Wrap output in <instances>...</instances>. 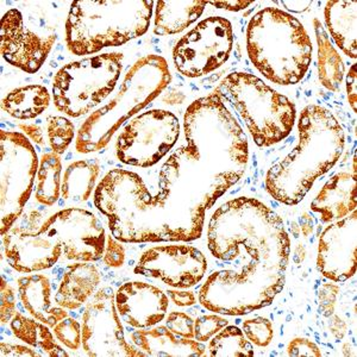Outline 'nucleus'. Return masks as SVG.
<instances>
[{"instance_id":"1","label":"nucleus","mask_w":357,"mask_h":357,"mask_svg":"<svg viewBox=\"0 0 357 357\" xmlns=\"http://www.w3.org/2000/svg\"><path fill=\"white\" fill-rule=\"evenodd\" d=\"M207 245L217 260L236 266L213 273L200 289L208 311L244 316L269 306L284 289L291 241L280 215L260 200L240 197L218 207Z\"/></svg>"},{"instance_id":"2","label":"nucleus","mask_w":357,"mask_h":357,"mask_svg":"<svg viewBox=\"0 0 357 357\" xmlns=\"http://www.w3.org/2000/svg\"><path fill=\"white\" fill-rule=\"evenodd\" d=\"M183 131L187 144L163 163L155 198L202 237L206 210L245 173L249 143L220 89L187 107Z\"/></svg>"},{"instance_id":"3","label":"nucleus","mask_w":357,"mask_h":357,"mask_svg":"<svg viewBox=\"0 0 357 357\" xmlns=\"http://www.w3.org/2000/svg\"><path fill=\"white\" fill-rule=\"evenodd\" d=\"M299 142L266 175V190L274 199L296 205L304 199L317 178L336 165L345 146L341 123L331 111L309 105L298 121Z\"/></svg>"},{"instance_id":"4","label":"nucleus","mask_w":357,"mask_h":357,"mask_svg":"<svg viewBox=\"0 0 357 357\" xmlns=\"http://www.w3.org/2000/svg\"><path fill=\"white\" fill-rule=\"evenodd\" d=\"M94 205L119 242H191L171 215L155 203L154 195L134 172H109L96 188Z\"/></svg>"},{"instance_id":"5","label":"nucleus","mask_w":357,"mask_h":357,"mask_svg":"<svg viewBox=\"0 0 357 357\" xmlns=\"http://www.w3.org/2000/svg\"><path fill=\"white\" fill-rule=\"evenodd\" d=\"M248 55L256 69L278 85H296L312 61V42L304 25L284 10L266 8L247 29Z\"/></svg>"},{"instance_id":"6","label":"nucleus","mask_w":357,"mask_h":357,"mask_svg":"<svg viewBox=\"0 0 357 357\" xmlns=\"http://www.w3.org/2000/svg\"><path fill=\"white\" fill-rule=\"evenodd\" d=\"M154 1L80 0L72 3L66 22V42L77 56L118 47L148 31Z\"/></svg>"},{"instance_id":"7","label":"nucleus","mask_w":357,"mask_h":357,"mask_svg":"<svg viewBox=\"0 0 357 357\" xmlns=\"http://www.w3.org/2000/svg\"><path fill=\"white\" fill-rule=\"evenodd\" d=\"M171 80L162 56L151 54L139 59L128 70L116 96L84 122L77 132V151L82 154L102 151L122 124L162 93Z\"/></svg>"},{"instance_id":"8","label":"nucleus","mask_w":357,"mask_h":357,"mask_svg":"<svg viewBox=\"0 0 357 357\" xmlns=\"http://www.w3.org/2000/svg\"><path fill=\"white\" fill-rule=\"evenodd\" d=\"M220 91L237 111L257 146H273L291 134L296 118L294 102L260 77L235 72L224 79Z\"/></svg>"},{"instance_id":"9","label":"nucleus","mask_w":357,"mask_h":357,"mask_svg":"<svg viewBox=\"0 0 357 357\" xmlns=\"http://www.w3.org/2000/svg\"><path fill=\"white\" fill-rule=\"evenodd\" d=\"M123 59L122 53H106L63 66L53 82L57 110L82 117L105 102L121 77Z\"/></svg>"},{"instance_id":"10","label":"nucleus","mask_w":357,"mask_h":357,"mask_svg":"<svg viewBox=\"0 0 357 357\" xmlns=\"http://www.w3.org/2000/svg\"><path fill=\"white\" fill-rule=\"evenodd\" d=\"M38 167L36 151L26 136L18 131H0L1 236L23 215Z\"/></svg>"},{"instance_id":"11","label":"nucleus","mask_w":357,"mask_h":357,"mask_svg":"<svg viewBox=\"0 0 357 357\" xmlns=\"http://www.w3.org/2000/svg\"><path fill=\"white\" fill-rule=\"evenodd\" d=\"M178 136L180 123L174 114L146 111L124 126L118 135L116 154L128 166L153 167L173 149Z\"/></svg>"},{"instance_id":"12","label":"nucleus","mask_w":357,"mask_h":357,"mask_svg":"<svg viewBox=\"0 0 357 357\" xmlns=\"http://www.w3.org/2000/svg\"><path fill=\"white\" fill-rule=\"evenodd\" d=\"M232 45L231 23L223 17H208L181 37L175 45V68L183 77H204L229 60Z\"/></svg>"},{"instance_id":"13","label":"nucleus","mask_w":357,"mask_h":357,"mask_svg":"<svg viewBox=\"0 0 357 357\" xmlns=\"http://www.w3.org/2000/svg\"><path fill=\"white\" fill-rule=\"evenodd\" d=\"M116 293L110 287L98 289L82 313V348L91 357H142L144 354L128 343L119 319Z\"/></svg>"},{"instance_id":"14","label":"nucleus","mask_w":357,"mask_h":357,"mask_svg":"<svg viewBox=\"0 0 357 357\" xmlns=\"http://www.w3.org/2000/svg\"><path fill=\"white\" fill-rule=\"evenodd\" d=\"M41 220V213L29 212L21 215L3 236L5 257L17 272L49 269L57 264L63 254L61 244L49 234Z\"/></svg>"},{"instance_id":"15","label":"nucleus","mask_w":357,"mask_h":357,"mask_svg":"<svg viewBox=\"0 0 357 357\" xmlns=\"http://www.w3.org/2000/svg\"><path fill=\"white\" fill-rule=\"evenodd\" d=\"M63 249L66 259L96 262L104 256L106 232L97 215L84 208H66L43 222Z\"/></svg>"},{"instance_id":"16","label":"nucleus","mask_w":357,"mask_h":357,"mask_svg":"<svg viewBox=\"0 0 357 357\" xmlns=\"http://www.w3.org/2000/svg\"><path fill=\"white\" fill-rule=\"evenodd\" d=\"M207 260L198 248L187 244L153 247L143 252L135 273L162 281L178 289H191L203 280Z\"/></svg>"},{"instance_id":"17","label":"nucleus","mask_w":357,"mask_h":357,"mask_svg":"<svg viewBox=\"0 0 357 357\" xmlns=\"http://www.w3.org/2000/svg\"><path fill=\"white\" fill-rule=\"evenodd\" d=\"M56 42L55 33H37L25 24L20 10L11 8L1 18L0 50L4 60L26 73H36Z\"/></svg>"},{"instance_id":"18","label":"nucleus","mask_w":357,"mask_h":357,"mask_svg":"<svg viewBox=\"0 0 357 357\" xmlns=\"http://www.w3.org/2000/svg\"><path fill=\"white\" fill-rule=\"evenodd\" d=\"M356 224L355 210L330 224L319 237L317 268L333 282L349 280L356 273Z\"/></svg>"},{"instance_id":"19","label":"nucleus","mask_w":357,"mask_h":357,"mask_svg":"<svg viewBox=\"0 0 357 357\" xmlns=\"http://www.w3.org/2000/svg\"><path fill=\"white\" fill-rule=\"evenodd\" d=\"M118 314L136 329H148L166 318L169 301L154 284L130 281L123 284L114 296Z\"/></svg>"},{"instance_id":"20","label":"nucleus","mask_w":357,"mask_h":357,"mask_svg":"<svg viewBox=\"0 0 357 357\" xmlns=\"http://www.w3.org/2000/svg\"><path fill=\"white\" fill-rule=\"evenodd\" d=\"M356 165L354 156L351 169L347 168L330 178L311 203V210L323 223L343 220L356 210Z\"/></svg>"},{"instance_id":"21","label":"nucleus","mask_w":357,"mask_h":357,"mask_svg":"<svg viewBox=\"0 0 357 357\" xmlns=\"http://www.w3.org/2000/svg\"><path fill=\"white\" fill-rule=\"evenodd\" d=\"M131 341L146 356L202 357L206 350L202 342L183 338L167 326L156 325L148 329L134 331L131 333Z\"/></svg>"},{"instance_id":"22","label":"nucleus","mask_w":357,"mask_h":357,"mask_svg":"<svg viewBox=\"0 0 357 357\" xmlns=\"http://www.w3.org/2000/svg\"><path fill=\"white\" fill-rule=\"evenodd\" d=\"M17 284L23 307L37 321L54 328L59 321L68 317L66 309L52 303V284L48 276L42 274L22 276Z\"/></svg>"},{"instance_id":"23","label":"nucleus","mask_w":357,"mask_h":357,"mask_svg":"<svg viewBox=\"0 0 357 357\" xmlns=\"http://www.w3.org/2000/svg\"><path fill=\"white\" fill-rule=\"evenodd\" d=\"M99 284L100 273L94 264L89 262L69 264L62 275L55 301L63 309H80L97 292Z\"/></svg>"},{"instance_id":"24","label":"nucleus","mask_w":357,"mask_h":357,"mask_svg":"<svg viewBox=\"0 0 357 357\" xmlns=\"http://www.w3.org/2000/svg\"><path fill=\"white\" fill-rule=\"evenodd\" d=\"M325 23L337 47L347 56L357 57L356 1H329L324 10Z\"/></svg>"},{"instance_id":"25","label":"nucleus","mask_w":357,"mask_h":357,"mask_svg":"<svg viewBox=\"0 0 357 357\" xmlns=\"http://www.w3.org/2000/svg\"><path fill=\"white\" fill-rule=\"evenodd\" d=\"M207 1H156L154 33L160 36L181 33L198 21Z\"/></svg>"},{"instance_id":"26","label":"nucleus","mask_w":357,"mask_h":357,"mask_svg":"<svg viewBox=\"0 0 357 357\" xmlns=\"http://www.w3.org/2000/svg\"><path fill=\"white\" fill-rule=\"evenodd\" d=\"M99 173L100 166L94 158L69 165L62 178V199L70 203L87 202L96 188Z\"/></svg>"},{"instance_id":"27","label":"nucleus","mask_w":357,"mask_h":357,"mask_svg":"<svg viewBox=\"0 0 357 357\" xmlns=\"http://www.w3.org/2000/svg\"><path fill=\"white\" fill-rule=\"evenodd\" d=\"M50 93L45 86L29 85L13 89L1 102V109L16 119H33L49 107Z\"/></svg>"},{"instance_id":"28","label":"nucleus","mask_w":357,"mask_h":357,"mask_svg":"<svg viewBox=\"0 0 357 357\" xmlns=\"http://www.w3.org/2000/svg\"><path fill=\"white\" fill-rule=\"evenodd\" d=\"M318 45V73L325 89L337 92L344 77V65L319 20L313 21Z\"/></svg>"},{"instance_id":"29","label":"nucleus","mask_w":357,"mask_h":357,"mask_svg":"<svg viewBox=\"0 0 357 357\" xmlns=\"http://www.w3.org/2000/svg\"><path fill=\"white\" fill-rule=\"evenodd\" d=\"M10 325H11L13 335L18 340L41 350L45 356H68V354L66 353L63 348L55 342L53 333H50L48 325H45V323L16 312L10 321Z\"/></svg>"},{"instance_id":"30","label":"nucleus","mask_w":357,"mask_h":357,"mask_svg":"<svg viewBox=\"0 0 357 357\" xmlns=\"http://www.w3.org/2000/svg\"><path fill=\"white\" fill-rule=\"evenodd\" d=\"M61 158L56 153H47L40 160L37 172L36 200L45 206H53L61 195Z\"/></svg>"},{"instance_id":"31","label":"nucleus","mask_w":357,"mask_h":357,"mask_svg":"<svg viewBox=\"0 0 357 357\" xmlns=\"http://www.w3.org/2000/svg\"><path fill=\"white\" fill-rule=\"evenodd\" d=\"M208 354L212 357H252L255 351L252 344L237 326H225L212 337L208 344Z\"/></svg>"},{"instance_id":"32","label":"nucleus","mask_w":357,"mask_h":357,"mask_svg":"<svg viewBox=\"0 0 357 357\" xmlns=\"http://www.w3.org/2000/svg\"><path fill=\"white\" fill-rule=\"evenodd\" d=\"M48 138L50 146L57 155L65 154L70 143L73 142L75 128L73 123L65 117L52 116L48 118Z\"/></svg>"},{"instance_id":"33","label":"nucleus","mask_w":357,"mask_h":357,"mask_svg":"<svg viewBox=\"0 0 357 357\" xmlns=\"http://www.w3.org/2000/svg\"><path fill=\"white\" fill-rule=\"evenodd\" d=\"M243 333L252 344L266 348L274 338V328L272 321L264 317H255L243 321Z\"/></svg>"},{"instance_id":"34","label":"nucleus","mask_w":357,"mask_h":357,"mask_svg":"<svg viewBox=\"0 0 357 357\" xmlns=\"http://www.w3.org/2000/svg\"><path fill=\"white\" fill-rule=\"evenodd\" d=\"M57 341L72 350H77L82 344V326L74 318H65L54 326Z\"/></svg>"},{"instance_id":"35","label":"nucleus","mask_w":357,"mask_h":357,"mask_svg":"<svg viewBox=\"0 0 357 357\" xmlns=\"http://www.w3.org/2000/svg\"><path fill=\"white\" fill-rule=\"evenodd\" d=\"M227 324L229 321L218 314L199 317L195 321V340L202 343L208 341Z\"/></svg>"},{"instance_id":"36","label":"nucleus","mask_w":357,"mask_h":357,"mask_svg":"<svg viewBox=\"0 0 357 357\" xmlns=\"http://www.w3.org/2000/svg\"><path fill=\"white\" fill-rule=\"evenodd\" d=\"M166 326L178 336L195 340V321L186 313H169L166 318Z\"/></svg>"},{"instance_id":"37","label":"nucleus","mask_w":357,"mask_h":357,"mask_svg":"<svg viewBox=\"0 0 357 357\" xmlns=\"http://www.w3.org/2000/svg\"><path fill=\"white\" fill-rule=\"evenodd\" d=\"M16 314V296L11 284L1 276L0 284V321L3 324L11 321Z\"/></svg>"},{"instance_id":"38","label":"nucleus","mask_w":357,"mask_h":357,"mask_svg":"<svg viewBox=\"0 0 357 357\" xmlns=\"http://www.w3.org/2000/svg\"><path fill=\"white\" fill-rule=\"evenodd\" d=\"M340 287L335 284H321L318 289V305L321 316L330 317L335 312L337 296L340 294Z\"/></svg>"},{"instance_id":"39","label":"nucleus","mask_w":357,"mask_h":357,"mask_svg":"<svg viewBox=\"0 0 357 357\" xmlns=\"http://www.w3.org/2000/svg\"><path fill=\"white\" fill-rule=\"evenodd\" d=\"M102 261L107 267L111 268L122 267L126 262V249L112 235L106 237L105 252L102 256Z\"/></svg>"},{"instance_id":"40","label":"nucleus","mask_w":357,"mask_h":357,"mask_svg":"<svg viewBox=\"0 0 357 357\" xmlns=\"http://www.w3.org/2000/svg\"><path fill=\"white\" fill-rule=\"evenodd\" d=\"M287 354H289V356L292 357H321V350L319 349V347L316 343H313L307 338L298 337V338H294V340L289 342Z\"/></svg>"},{"instance_id":"41","label":"nucleus","mask_w":357,"mask_h":357,"mask_svg":"<svg viewBox=\"0 0 357 357\" xmlns=\"http://www.w3.org/2000/svg\"><path fill=\"white\" fill-rule=\"evenodd\" d=\"M0 349H1V356L6 357H40L42 354L38 353L36 350L24 347V345H13L8 344L1 342L0 344Z\"/></svg>"},{"instance_id":"42","label":"nucleus","mask_w":357,"mask_h":357,"mask_svg":"<svg viewBox=\"0 0 357 357\" xmlns=\"http://www.w3.org/2000/svg\"><path fill=\"white\" fill-rule=\"evenodd\" d=\"M347 96L348 102L354 112H357V74L356 63L350 67L349 72L347 74Z\"/></svg>"},{"instance_id":"43","label":"nucleus","mask_w":357,"mask_h":357,"mask_svg":"<svg viewBox=\"0 0 357 357\" xmlns=\"http://www.w3.org/2000/svg\"><path fill=\"white\" fill-rule=\"evenodd\" d=\"M169 298H171V301L174 303L176 306H180V307H188V306H192V305L195 304V293L190 292V291H180V289H171L169 291Z\"/></svg>"},{"instance_id":"44","label":"nucleus","mask_w":357,"mask_h":357,"mask_svg":"<svg viewBox=\"0 0 357 357\" xmlns=\"http://www.w3.org/2000/svg\"><path fill=\"white\" fill-rule=\"evenodd\" d=\"M18 128L38 146L45 144V136H43V131L40 126L36 124H20Z\"/></svg>"},{"instance_id":"45","label":"nucleus","mask_w":357,"mask_h":357,"mask_svg":"<svg viewBox=\"0 0 357 357\" xmlns=\"http://www.w3.org/2000/svg\"><path fill=\"white\" fill-rule=\"evenodd\" d=\"M207 4L213 5L215 8H224L229 11H241L247 8L249 5H252V1H240V0H227V1H208Z\"/></svg>"},{"instance_id":"46","label":"nucleus","mask_w":357,"mask_h":357,"mask_svg":"<svg viewBox=\"0 0 357 357\" xmlns=\"http://www.w3.org/2000/svg\"><path fill=\"white\" fill-rule=\"evenodd\" d=\"M329 329L336 340H342L347 333V324L344 321L335 314L330 316Z\"/></svg>"},{"instance_id":"47","label":"nucleus","mask_w":357,"mask_h":357,"mask_svg":"<svg viewBox=\"0 0 357 357\" xmlns=\"http://www.w3.org/2000/svg\"><path fill=\"white\" fill-rule=\"evenodd\" d=\"M275 4L281 5L289 13H301L309 10L312 5V1H305V0H293V1H275Z\"/></svg>"},{"instance_id":"48","label":"nucleus","mask_w":357,"mask_h":357,"mask_svg":"<svg viewBox=\"0 0 357 357\" xmlns=\"http://www.w3.org/2000/svg\"><path fill=\"white\" fill-rule=\"evenodd\" d=\"M301 232L304 237H309L313 232V220L309 212H305L301 215Z\"/></svg>"}]
</instances>
